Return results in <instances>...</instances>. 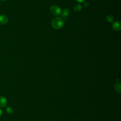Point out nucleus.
<instances>
[{"mask_svg":"<svg viewBox=\"0 0 121 121\" xmlns=\"http://www.w3.org/2000/svg\"><path fill=\"white\" fill-rule=\"evenodd\" d=\"M112 28L115 31H120L121 29V23L120 21H115L112 26Z\"/></svg>","mask_w":121,"mask_h":121,"instance_id":"obj_4","label":"nucleus"},{"mask_svg":"<svg viewBox=\"0 0 121 121\" xmlns=\"http://www.w3.org/2000/svg\"><path fill=\"white\" fill-rule=\"evenodd\" d=\"M64 21L63 19L60 17H55L53 18L51 22L52 27L55 29H60L63 25Z\"/></svg>","mask_w":121,"mask_h":121,"instance_id":"obj_1","label":"nucleus"},{"mask_svg":"<svg viewBox=\"0 0 121 121\" xmlns=\"http://www.w3.org/2000/svg\"><path fill=\"white\" fill-rule=\"evenodd\" d=\"M8 17L5 15H0V25H4L7 24L8 22Z\"/></svg>","mask_w":121,"mask_h":121,"instance_id":"obj_3","label":"nucleus"},{"mask_svg":"<svg viewBox=\"0 0 121 121\" xmlns=\"http://www.w3.org/2000/svg\"><path fill=\"white\" fill-rule=\"evenodd\" d=\"M1 1H5V0H0Z\"/></svg>","mask_w":121,"mask_h":121,"instance_id":"obj_14","label":"nucleus"},{"mask_svg":"<svg viewBox=\"0 0 121 121\" xmlns=\"http://www.w3.org/2000/svg\"><path fill=\"white\" fill-rule=\"evenodd\" d=\"M78 2H80V3H81V2H84V1H85V0H76Z\"/></svg>","mask_w":121,"mask_h":121,"instance_id":"obj_12","label":"nucleus"},{"mask_svg":"<svg viewBox=\"0 0 121 121\" xmlns=\"http://www.w3.org/2000/svg\"><path fill=\"white\" fill-rule=\"evenodd\" d=\"M69 10L68 9H64L62 12V13H61V17H62V18H65L66 17H67L69 15Z\"/></svg>","mask_w":121,"mask_h":121,"instance_id":"obj_6","label":"nucleus"},{"mask_svg":"<svg viewBox=\"0 0 121 121\" xmlns=\"http://www.w3.org/2000/svg\"><path fill=\"white\" fill-rule=\"evenodd\" d=\"M89 4L87 1H85L84 2V6L85 7H88L89 6Z\"/></svg>","mask_w":121,"mask_h":121,"instance_id":"obj_11","label":"nucleus"},{"mask_svg":"<svg viewBox=\"0 0 121 121\" xmlns=\"http://www.w3.org/2000/svg\"><path fill=\"white\" fill-rule=\"evenodd\" d=\"M7 104V100L6 98L2 96H0V107H4Z\"/></svg>","mask_w":121,"mask_h":121,"instance_id":"obj_5","label":"nucleus"},{"mask_svg":"<svg viewBox=\"0 0 121 121\" xmlns=\"http://www.w3.org/2000/svg\"><path fill=\"white\" fill-rule=\"evenodd\" d=\"M51 13L54 16H58L61 14V10L60 8L57 5H52L50 8Z\"/></svg>","mask_w":121,"mask_h":121,"instance_id":"obj_2","label":"nucleus"},{"mask_svg":"<svg viewBox=\"0 0 121 121\" xmlns=\"http://www.w3.org/2000/svg\"><path fill=\"white\" fill-rule=\"evenodd\" d=\"M106 19L107 21V22H108L109 23H111V22H112L113 21L114 18H113V17L112 15H107L106 16Z\"/></svg>","mask_w":121,"mask_h":121,"instance_id":"obj_9","label":"nucleus"},{"mask_svg":"<svg viewBox=\"0 0 121 121\" xmlns=\"http://www.w3.org/2000/svg\"><path fill=\"white\" fill-rule=\"evenodd\" d=\"M2 114V111L1 110V109L0 108V117L1 116Z\"/></svg>","mask_w":121,"mask_h":121,"instance_id":"obj_13","label":"nucleus"},{"mask_svg":"<svg viewBox=\"0 0 121 121\" xmlns=\"http://www.w3.org/2000/svg\"><path fill=\"white\" fill-rule=\"evenodd\" d=\"M82 8V5L78 3L75 4L73 7L74 10L75 11H77V12H78V11H80L81 10Z\"/></svg>","mask_w":121,"mask_h":121,"instance_id":"obj_8","label":"nucleus"},{"mask_svg":"<svg viewBox=\"0 0 121 121\" xmlns=\"http://www.w3.org/2000/svg\"><path fill=\"white\" fill-rule=\"evenodd\" d=\"M6 112L8 113V114H12L13 112V109L12 107H10V106H8L6 108Z\"/></svg>","mask_w":121,"mask_h":121,"instance_id":"obj_10","label":"nucleus"},{"mask_svg":"<svg viewBox=\"0 0 121 121\" xmlns=\"http://www.w3.org/2000/svg\"><path fill=\"white\" fill-rule=\"evenodd\" d=\"M114 89L116 92H117L119 94H121V84L120 83H117L114 86Z\"/></svg>","mask_w":121,"mask_h":121,"instance_id":"obj_7","label":"nucleus"}]
</instances>
